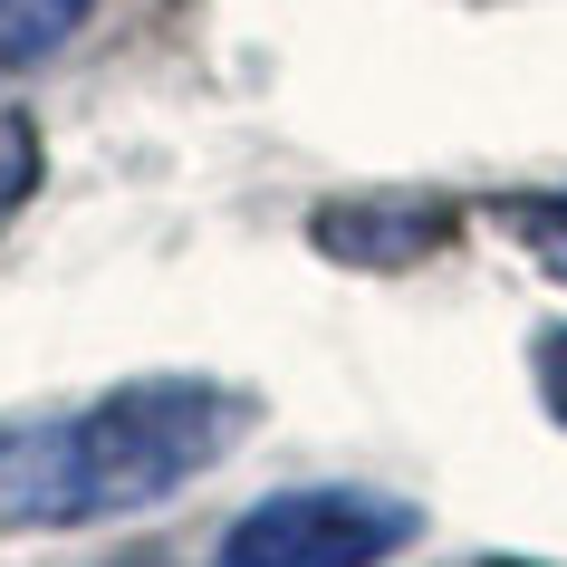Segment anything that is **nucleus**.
<instances>
[{"label": "nucleus", "instance_id": "1", "mask_svg": "<svg viewBox=\"0 0 567 567\" xmlns=\"http://www.w3.org/2000/svg\"><path fill=\"white\" fill-rule=\"evenodd\" d=\"M240 423H250V404L203 375H145V385H116L59 423H20V433H0V519L10 529H87V519L154 509L183 481H203L240 443Z\"/></svg>", "mask_w": 567, "mask_h": 567}, {"label": "nucleus", "instance_id": "2", "mask_svg": "<svg viewBox=\"0 0 567 567\" xmlns=\"http://www.w3.org/2000/svg\"><path fill=\"white\" fill-rule=\"evenodd\" d=\"M423 538V509L394 491L357 481H308V491H269L221 529L212 567H385L394 548Z\"/></svg>", "mask_w": 567, "mask_h": 567}, {"label": "nucleus", "instance_id": "3", "mask_svg": "<svg viewBox=\"0 0 567 567\" xmlns=\"http://www.w3.org/2000/svg\"><path fill=\"white\" fill-rule=\"evenodd\" d=\"M433 240H452L443 203H337V212H318V250H337L357 269H404Z\"/></svg>", "mask_w": 567, "mask_h": 567}, {"label": "nucleus", "instance_id": "4", "mask_svg": "<svg viewBox=\"0 0 567 567\" xmlns=\"http://www.w3.org/2000/svg\"><path fill=\"white\" fill-rule=\"evenodd\" d=\"M96 0H0V68H39L59 59L68 39H78V20H87Z\"/></svg>", "mask_w": 567, "mask_h": 567}, {"label": "nucleus", "instance_id": "5", "mask_svg": "<svg viewBox=\"0 0 567 567\" xmlns=\"http://www.w3.org/2000/svg\"><path fill=\"white\" fill-rule=\"evenodd\" d=\"M39 183V135L20 116H0V221H10V212H20V193H30Z\"/></svg>", "mask_w": 567, "mask_h": 567}, {"label": "nucleus", "instance_id": "6", "mask_svg": "<svg viewBox=\"0 0 567 567\" xmlns=\"http://www.w3.org/2000/svg\"><path fill=\"white\" fill-rule=\"evenodd\" d=\"M509 231H519L538 260L567 279V203H509Z\"/></svg>", "mask_w": 567, "mask_h": 567}, {"label": "nucleus", "instance_id": "7", "mask_svg": "<svg viewBox=\"0 0 567 567\" xmlns=\"http://www.w3.org/2000/svg\"><path fill=\"white\" fill-rule=\"evenodd\" d=\"M538 385H548V404H558V423H567V328L538 347Z\"/></svg>", "mask_w": 567, "mask_h": 567}]
</instances>
